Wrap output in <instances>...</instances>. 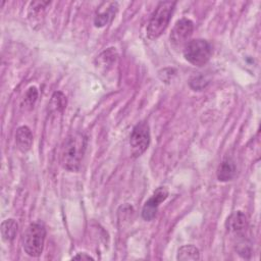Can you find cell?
Segmentation results:
<instances>
[{"mask_svg": "<svg viewBox=\"0 0 261 261\" xmlns=\"http://www.w3.org/2000/svg\"><path fill=\"white\" fill-rule=\"evenodd\" d=\"M50 106L52 109L62 112L66 107V97L61 92H55L51 98Z\"/></svg>", "mask_w": 261, "mask_h": 261, "instance_id": "4fadbf2b", "label": "cell"}, {"mask_svg": "<svg viewBox=\"0 0 261 261\" xmlns=\"http://www.w3.org/2000/svg\"><path fill=\"white\" fill-rule=\"evenodd\" d=\"M72 259H79V260H83V259H86V260H90V259H94L92 256H90V255H88L87 253H79L77 255H75V256H73L72 257Z\"/></svg>", "mask_w": 261, "mask_h": 261, "instance_id": "9a60e30c", "label": "cell"}, {"mask_svg": "<svg viewBox=\"0 0 261 261\" xmlns=\"http://www.w3.org/2000/svg\"><path fill=\"white\" fill-rule=\"evenodd\" d=\"M17 228H18V224L12 218H9V219H6V220L2 221L1 227H0L2 239L5 242L13 241L16 233H17Z\"/></svg>", "mask_w": 261, "mask_h": 261, "instance_id": "8fae6325", "label": "cell"}, {"mask_svg": "<svg viewBox=\"0 0 261 261\" xmlns=\"http://www.w3.org/2000/svg\"><path fill=\"white\" fill-rule=\"evenodd\" d=\"M87 138L81 133L70 134L65 138L60 150V164L68 171H77L85 154Z\"/></svg>", "mask_w": 261, "mask_h": 261, "instance_id": "6da1fadb", "label": "cell"}, {"mask_svg": "<svg viewBox=\"0 0 261 261\" xmlns=\"http://www.w3.org/2000/svg\"><path fill=\"white\" fill-rule=\"evenodd\" d=\"M46 239V228L40 222L31 223L23 233L22 247L31 257H38L42 254Z\"/></svg>", "mask_w": 261, "mask_h": 261, "instance_id": "3957f363", "label": "cell"}, {"mask_svg": "<svg viewBox=\"0 0 261 261\" xmlns=\"http://www.w3.org/2000/svg\"><path fill=\"white\" fill-rule=\"evenodd\" d=\"M15 144L17 149L22 153H25L31 149L33 145V134L28 126L22 125L16 129Z\"/></svg>", "mask_w": 261, "mask_h": 261, "instance_id": "9c48e42d", "label": "cell"}, {"mask_svg": "<svg viewBox=\"0 0 261 261\" xmlns=\"http://www.w3.org/2000/svg\"><path fill=\"white\" fill-rule=\"evenodd\" d=\"M168 196V191L166 190L165 187H159L154 194L152 195V197L146 201L145 205L143 206L142 209V216L145 220H152L156 213H157V209L160 205V203H162Z\"/></svg>", "mask_w": 261, "mask_h": 261, "instance_id": "52a82bcc", "label": "cell"}, {"mask_svg": "<svg viewBox=\"0 0 261 261\" xmlns=\"http://www.w3.org/2000/svg\"><path fill=\"white\" fill-rule=\"evenodd\" d=\"M175 4L176 2L174 1H162L158 4L147 24L146 32L149 39L159 38L166 30Z\"/></svg>", "mask_w": 261, "mask_h": 261, "instance_id": "7a4b0ae2", "label": "cell"}, {"mask_svg": "<svg viewBox=\"0 0 261 261\" xmlns=\"http://www.w3.org/2000/svg\"><path fill=\"white\" fill-rule=\"evenodd\" d=\"M194 31V23L189 18H180L175 22L171 30L170 41L174 46L186 45Z\"/></svg>", "mask_w": 261, "mask_h": 261, "instance_id": "8992f818", "label": "cell"}, {"mask_svg": "<svg viewBox=\"0 0 261 261\" xmlns=\"http://www.w3.org/2000/svg\"><path fill=\"white\" fill-rule=\"evenodd\" d=\"M176 259L180 261L199 260L200 259L199 249L193 245H185L178 249Z\"/></svg>", "mask_w": 261, "mask_h": 261, "instance_id": "7c38bea8", "label": "cell"}, {"mask_svg": "<svg viewBox=\"0 0 261 261\" xmlns=\"http://www.w3.org/2000/svg\"><path fill=\"white\" fill-rule=\"evenodd\" d=\"M38 98V90L36 87H31L24 96V103L27 106L32 107Z\"/></svg>", "mask_w": 261, "mask_h": 261, "instance_id": "5bb4252c", "label": "cell"}, {"mask_svg": "<svg viewBox=\"0 0 261 261\" xmlns=\"http://www.w3.org/2000/svg\"><path fill=\"white\" fill-rule=\"evenodd\" d=\"M150 128L147 122L141 121L137 123L129 136V145L134 157L141 156L149 147Z\"/></svg>", "mask_w": 261, "mask_h": 261, "instance_id": "5b68a950", "label": "cell"}, {"mask_svg": "<svg viewBox=\"0 0 261 261\" xmlns=\"http://www.w3.org/2000/svg\"><path fill=\"white\" fill-rule=\"evenodd\" d=\"M236 172H237V168H236L234 162L231 159L226 158L218 166L217 178L220 181H227L234 177Z\"/></svg>", "mask_w": 261, "mask_h": 261, "instance_id": "30bf717a", "label": "cell"}, {"mask_svg": "<svg viewBox=\"0 0 261 261\" xmlns=\"http://www.w3.org/2000/svg\"><path fill=\"white\" fill-rule=\"evenodd\" d=\"M247 228L248 219L242 211H236L227 218V229L238 237H243Z\"/></svg>", "mask_w": 261, "mask_h": 261, "instance_id": "ba28073f", "label": "cell"}, {"mask_svg": "<svg viewBox=\"0 0 261 261\" xmlns=\"http://www.w3.org/2000/svg\"><path fill=\"white\" fill-rule=\"evenodd\" d=\"M212 55V46L203 39H195L189 41L185 45L184 56L191 64L195 66H203Z\"/></svg>", "mask_w": 261, "mask_h": 261, "instance_id": "277c9868", "label": "cell"}]
</instances>
